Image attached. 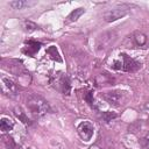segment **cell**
Here are the masks:
<instances>
[{"mask_svg": "<svg viewBox=\"0 0 149 149\" xmlns=\"http://www.w3.org/2000/svg\"><path fill=\"white\" fill-rule=\"evenodd\" d=\"M26 106L30 111V113L34 114L35 116H42V115L47 114L48 112H50L49 104L42 97L34 94V93H30L27 95Z\"/></svg>", "mask_w": 149, "mask_h": 149, "instance_id": "1", "label": "cell"}, {"mask_svg": "<svg viewBox=\"0 0 149 149\" xmlns=\"http://www.w3.org/2000/svg\"><path fill=\"white\" fill-rule=\"evenodd\" d=\"M109 105L119 107L121 105L125 104L126 98H125V92L122 91H109V92H105L101 95Z\"/></svg>", "mask_w": 149, "mask_h": 149, "instance_id": "2", "label": "cell"}, {"mask_svg": "<svg viewBox=\"0 0 149 149\" xmlns=\"http://www.w3.org/2000/svg\"><path fill=\"white\" fill-rule=\"evenodd\" d=\"M52 85L58 91H61L63 94H66V95L70 94L71 85H70V79H69L68 76H65V74H57L55 80L52 81Z\"/></svg>", "mask_w": 149, "mask_h": 149, "instance_id": "3", "label": "cell"}, {"mask_svg": "<svg viewBox=\"0 0 149 149\" xmlns=\"http://www.w3.org/2000/svg\"><path fill=\"white\" fill-rule=\"evenodd\" d=\"M1 88H2V92L9 97H14L19 92L17 84L9 77H5V76L1 77Z\"/></svg>", "mask_w": 149, "mask_h": 149, "instance_id": "4", "label": "cell"}, {"mask_svg": "<svg viewBox=\"0 0 149 149\" xmlns=\"http://www.w3.org/2000/svg\"><path fill=\"white\" fill-rule=\"evenodd\" d=\"M128 13V8L126 6H119L115 8H112L105 13V20L107 22H113L115 20H119L123 17Z\"/></svg>", "mask_w": 149, "mask_h": 149, "instance_id": "5", "label": "cell"}, {"mask_svg": "<svg viewBox=\"0 0 149 149\" xmlns=\"http://www.w3.org/2000/svg\"><path fill=\"white\" fill-rule=\"evenodd\" d=\"M77 132H78V135L84 140V141H90L91 137L93 136V132H94V128H93V125L88 121H83L78 125L77 127Z\"/></svg>", "mask_w": 149, "mask_h": 149, "instance_id": "6", "label": "cell"}, {"mask_svg": "<svg viewBox=\"0 0 149 149\" xmlns=\"http://www.w3.org/2000/svg\"><path fill=\"white\" fill-rule=\"evenodd\" d=\"M120 56L122 58V70H125L127 72H135L140 69L141 64L139 62H136L135 59L130 58L126 54H121Z\"/></svg>", "mask_w": 149, "mask_h": 149, "instance_id": "7", "label": "cell"}, {"mask_svg": "<svg viewBox=\"0 0 149 149\" xmlns=\"http://www.w3.org/2000/svg\"><path fill=\"white\" fill-rule=\"evenodd\" d=\"M8 63V66H5L9 72H12L13 74H16V76H22L23 73H27L22 62L17 61V59H8L6 61Z\"/></svg>", "mask_w": 149, "mask_h": 149, "instance_id": "8", "label": "cell"}, {"mask_svg": "<svg viewBox=\"0 0 149 149\" xmlns=\"http://www.w3.org/2000/svg\"><path fill=\"white\" fill-rule=\"evenodd\" d=\"M132 41L136 47H141V48H144L148 43L147 36L142 31H134L132 35Z\"/></svg>", "mask_w": 149, "mask_h": 149, "instance_id": "9", "label": "cell"}, {"mask_svg": "<svg viewBox=\"0 0 149 149\" xmlns=\"http://www.w3.org/2000/svg\"><path fill=\"white\" fill-rule=\"evenodd\" d=\"M40 47H41V43H40V42H36V41H28V42H26V47H24V49H23V52L27 54L28 56H33V55H35V54L38 51Z\"/></svg>", "mask_w": 149, "mask_h": 149, "instance_id": "10", "label": "cell"}, {"mask_svg": "<svg viewBox=\"0 0 149 149\" xmlns=\"http://www.w3.org/2000/svg\"><path fill=\"white\" fill-rule=\"evenodd\" d=\"M111 42H112V33H105V34L100 35L99 38H98V42H97L98 49H105V48H107V45Z\"/></svg>", "mask_w": 149, "mask_h": 149, "instance_id": "11", "label": "cell"}, {"mask_svg": "<svg viewBox=\"0 0 149 149\" xmlns=\"http://www.w3.org/2000/svg\"><path fill=\"white\" fill-rule=\"evenodd\" d=\"M95 83L98 86L100 85H109L113 83V78L107 73H101L95 78Z\"/></svg>", "mask_w": 149, "mask_h": 149, "instance_id": "12", "label": "cell"}, {"mask_svg": "<svg viewBox=\"0 0 149 149\" xmlns=\"http://www.w3.org/2000/svg\"><path fill=\"white\" fill-rule=\"evenodd\" d=\"M14 114H15V116H16L20 121H22L24 125H30V123H31L30 120H29V118L24 114V112H23L20 107H16V108L14 109Z\"/></svg>", "mask_w": 149, "mask_h": 149, "instance_id": "13", "label": "cell"}, {"mask_svg": "<svg viewBox=\"0 0 149 149\" xmlns=\"http://www.w3.org/2000/svg\"><path fill=\"white\" fill-rule=\"evenodd\" d=\"M35 2H29V1H23V0H16V1H10L9 2V6L13 7L14 9H22L23 7H27V6H30V5H34Z\"/></svg>", "mask_w": 149, "mask_h": 149, "instance_id": "14", "label": "cell"}, {"mask_svg": "<svg viewBox=\"0 0 149 149\" xmlns=\"http://www.w3.org/2000/svg\"><path fill=\"white\" fill-rule=\"evenodd\" d=\"M85 9L84 8H77L74 10H72L70 13V15L68 16V22H73V21H77L79 19V16H81L84 14Z\"/></svg>", "mask_w": 149, "mask_h": 149, "instance_id": "15", "label": "cell"}, {"mask_svg": "<svg viewBox=\"0 0 149 149\" xmlns=\"http://www.w3.org/2000/svg\"><path fill=\"white\" fill-rule=\"evenodd\" d=\"M47 54H48V55H49L54 61L62 62V57L59 56V52H58V50L56 49V47H54V45L49 47V48L47 49Z\"/></svg>", "mask_w": 149, "mask_h": 149, "instance_id": "16", "label": "cell"}, {"mask_svg": "<svg viewBox=\"0 0 149 149\" xmlns=\"http://www.w3.org/2000/svg\"><path fill=\"white\" fill-rule=\"evenodd\" d=\"M2 140H3V144L6 147V149H17V146L16 143L14 142L13 137L9 136V135H3L2 136Z\"/></svg>", "mask_w": 149, "mask_h": 149, "instance_id": "17", "label": "cell"}, {"mask_svg": "<svg viewBox=\"0 0 149 149\" xmlns=\"http://www.w3.org/2000/svg\"><path fill=\"white\" fill-rule=\"evenodd\" d=\"M13 126H14L13 121H10V120L7 119V118H2L1 121H0V129H1L2 132H8V130H10V129L13 128Z\"/></svg>", "mask_w": 149, "mask_h": 149, "instance_id": "18", "label": "cell"}, {"mask_svg": "<svg viewBox=\"0 0 149 149\" xmlns=\"http://www.w3.org/2000/svg\"><path fill=\"white\" fill-rule=\"evenodd\" d=\"M24 28H26L27 31H34V30L38 29L37 24H35V23L31 22V21H24Z\"/></svg>", "mask_w": 149, "mask_h": 149, "instance_id": "19", "label": "cell"}, {"mask_svg": "<svg viewBox=\"0 0 149 149\" xmlns=\"http://www.w3.org/2000/svg\"><path fill=\"white\" fill-rule=\"evenodd\" d=\"M118 115H116V113H114V112H104L102 113V118H104V120L106 121V122H109L112 119H114V118H116Z\"/></svg>", "mask_w": 149, "mask_h": 149, "instance_id": "20", "label": "cell"}, {"mask_svg": "<svg viewBox=\"0 0 149 149\" xmlns=\"http://www.w3.org/2000/svg\"><path fill=\"white\" fill-rule=\"evenodd\" d=\"M84 98L86 99V101H87L90 105H93V99H92V93H91V92H87Z\"/></svg>", "mask_w": 149, "mask_h": 149, "instance_id": "21", "label": "cell"}, {"mask_svg": "<svg viewBox=\"0 0 149 149\" xmlns=\"http://www.w3.org/2000/svg\"><path fill=\"white\" fill-rule=\"evenodd\" d=\"M142 109H143V112H144V113H149V100L144 102V105H143Z\"/></svg>", "mask_w": 149, "mask_h": 149, "instance_id": "22", "label": "cell"}, {"mask_svg": "<svg viewBox=\"0 0 149 149\" xmlns=\"http://www.w3.org/2000/svg\"><path fill=\"white\" fill-rule=\"evenodd\" d=\"M144 141H146V143H149V133L146 135V137H144Z\"/></svg>", "mask_w": 149, "mask_h": 149, "instance_id": "23", "label": "cell"}, {"mask_svg": "<svg viewBox=\"0 0 149 149\" xmlns=\"http://www.w3.org/2000/svg\"><path fill=\"white\" fill-rule=\"evenodd\" d=\"M27 149H36V148H34V147H29V148H27Z\"/></svg>", "mask_w": 149, "mask_h": 149, "instance_id": "24", "label": "cell"}]
</instances>
